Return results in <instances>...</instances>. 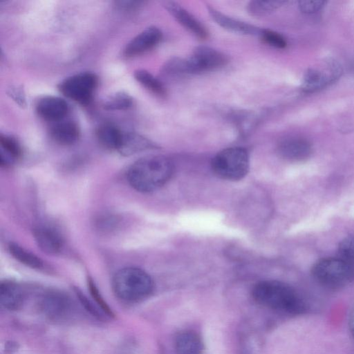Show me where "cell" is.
I'll use <instances>...</instances> for the list:
<instances>
[{
	"instance_id": "6da1fadb",
	"label": "cell",
	"mask_w": 354,
	"mask_h": 354,
	"mask_svg": "<svg viewBox=\"0 0 354 354\" xmlns=\"http://www.w3.org/2000/svg\"><path fill=\"white\" fill-rule=\"evenodd\" d=\"M173 165L164 156L142 158L129 167L127 179L131 186L140 192H151L163 186L171 177Z\"/></svg>"
},
{
	"instance_id": "7a4b0ae2",
	"label": "cell",
	"mask_w": 354,
	"mask_h": 354,
	"mask_svg": "<svg viewBox=\"0 0 354 354\" xmlns=\"http://www.w3.org/2000/svg\"><path fill=\"white\" fill-rule=\"evenodd\" d=\"M252 297L259 304L292 315L304 313L306 305L298 292L290 286L279 281L266 280L257 283Z\"/></svg>"
},
{
	"instance_id": "3957f363",
	"label": "cell",
	"mask_w": 354,
	"mask_h": 354,
	"mask_svg": "<svg viewBox=\"0 0 354 354\" xmlns=\"http://www.w3.org/2000/svg\"><path fill=\"white\" fill-rule=\"evenodd\" d=\"M223 53L209 46L194 48L187 58H174L165 66L166 72L172 74H198L219 68L227 62Z\"/></svg>"
},
{
	"instance_id": "277c9868",
	"label": "cell",
	"mask_w": 354,
	"mask_h": 354,
	"mask_svg": "<svg viewBox=\"0 0 354 354\" xmlns=\"http://www.w3.org/2000/svg\"><path fill=\"white\" fill-rule=\"evenodd\" d=\"M113 288L119 299L136 302L145 299L151 293L153 283L145 270L136 267H126L115 274Z\"/></svg>"
},
{
	"instance_id": "5b68a950",
	"label": "cell",
	"mask_w": 354,
	"mask_h": 354,
	"mask_svg": "<svg viewBox=\"0 0 354 354\" xmlns=\"http://www.w3.org/2000/svg\"><path fill=\"white\" fill-rule=\"evenodd\" d=\"M211 165L213 172L218 177L227 180H239L248 172L249 155L247 150L242 147L227 148L215 155Z\"/></svg>"
},
{
	"instance_id": "8992f818",
	"label": "cell",
	"mask_w": 354,
	"mask_h": 354,
	"mask_svg": "<svg viewBox=\"0 0 354 354\" xmlns=\"http://www.w3.org/2000/svg\"><path fill=\"white\" fill-rule=\"evenodd\" d=\"M312 274L321 284L329 288H339L353 280L354 270L343 259L325 258L314 264Z\"/></svg>"
},
{
	"instance_id": "52a82bcc",
	"label": "cell",
	"mask_w": 354,
	"mask_h": 354,
	"mask_svg": "<svg viewBox=\"0 0 354 354\" xmlns=\"http://www.w3.org/2000/svg\"><path fill=\"white\" fill-rule=\"evenodd\" d=\"M342 68L335 60L322 61L305 73L301 87L308 93L319 91L335 82L342 75Z\"/></svg>"
},
{
	"instance_id": "ba28073f",
	"label": "cell",
	"mask_w": 354,
	"mask_h": 354,
	"mask_svg": "<svg viewBox=\"0 0 354 354\" xmlns=\"http://www.w3.org/2000/svg\"><path fill=\"white\" fill-rule=\"evenodd\" d=\"M97 84V76L91 73H81L64 80L59 86L64 95L80 104H86L92 98Z\"/></svg>"
},
{
	"instance_id": "9c48e42d",
	"label": "cell",
	"mask_w": 354,
	"mask_h": 354,
	"mask_svg": "<svg viewBox=\"0 0 354 354\" xmlns=\"http://www.w3.org/2000/svg\"><path fill=\"white\" fill-rule=\"evenodd\" d=\"M71 306L70 298L58 290L45 292L39 302V307L44 315L53 320L64 318L70 313Z\"/></svg>"
},
{
	"instance_id": "30bf717a",
	"label": "cell",
	"mask_w": 354,
	"mask_h": 354,
	"mask_svg": "<svg viewBox=\"0 0 354 354\" xmlns=\"http://www.w3.org/2000/svg\"><path fill=\"white\" fill-rule=\"evenodd\" d=\"M33 236L39 248L47 254L59 253L64 245L60 232L48 224H39L35 227Z\"/></svg>"
},
{
	"instance_id": "8fae6325",
	"label": "cell",
	"mask_w": 354,
	"mask_h": 354,
	"mask_svg": "<svg viewBox=\"0 0 354 354\" xmlns=\"http://www.w3.org/2000/svg\"><path fill=\"white\" fill-rule=\"evenodd\" d=\"M162 39V32L156 27L151 26L133 37L126 46L124 54L133 57L142 54L156 46Z\"/></svg>"
},
{
	"instance_id": "7c38bea8",
	"label": "cell",
	"mask_w": 354,
	"mask_h": 354,
	"mask_svg": "<svg viewBox=\"0 0 354 354\" xmlns=\"http://www.w3.org/2000/svg\"><path fill=\"white\" fill-rule=\"evenodd\" d=\"M165 6L180 25L196 37L201 39L208 37V31L204 25L178 3L167 1Z\"/></svg>"
},
{
	"instance_id": "4fadbf2b",
	"label": "cell",
	"mask_w": 354,
	"mask_h": 354,
	"mask_svg": "<svg viewBox=\"0 0 354 354\" xmlns=\"http://www.w3.org/2000/svg\"><path fill=\"white\" fill-rule=\"evenodd\" d=\"M211 18L221 27L234 33L260 36L262 29L227 16L213 7L207 6Z\"/></svg>"
},
{
	"instance_id": "5bb4252c",
	"label": "cell",
	"mask_w": 354,
	"mask_h": 354,
	"mask_svg": "<svg viewBox=\"0 0 354 354\" xmlns=\"http://www.w3.org/2000/svg\"><path fill=\"white\" fill-rule=\"evenodd\" d=\"M277 151L280 156L286 160L300 161L309 157L312 152V147L305 138L291 137L281 141Z\"/></svg>"
},
{
	"instance_id": "9a60e30c",
	"label": "cell",
	"mask_w": 354,
	"mask_h": 354,
	"mask_svg": "<svg viewBox=\"0 0 354 354\" xmlns=\"http://www.w3.org/2000/svg\"><path fill=\"white\" fill-rule=\"evenodd\" d=\"M36 111L38 115L46 120L59 122L67 114L68 106L61 97L45 96L38 100Z\"/></svg>"
},
{
	"instance_id": "2e32d148",
	"label": "cell",
	"mask_w": 354,
	"mask_h": 354,
	"mask_svg": "<svg viewBox=\"0 0 354 354\" xmlns=\"http://www.w3.org/2000/svg\"><path fill=\"white\" fill-rule=\"evenodd\" d=\"M24 299V292L17 283L5 281L0 284V304L2 307L9 310L20 308Z\"/></svg>"
},
{
	"instance_id": "e0dca14e",
	"label": "cell",
	"mask_w": 354,
	"mask_h": 354,
	"mask_svg": "<svg viewBox=\"0 0 354 354\" xmlns=\"http://www.w3.org/2000/svg\"><path fill=\"white\" fill-rule=\"evenodd\" d=\"M156 147V146L154 143L142 135L137 133L128 132L123 133L122 142L118 151L122 155L130 156Z\"/></svg>"
},
{
	"instance_id": "ac0fdd59",
	"label": "cell",
	"mask_w": 354,
	"mask_h": 354,
	"mask_svg": "<svg viewBox=\"0 0 354 354\" xmlns=\"http://www.w3.org/2000/svg\"><path fill=\"white\" fill-rule=\"evenodd\" d=\"M51 138L58 144L69 145L75 143L80 136L77 124L73 121L57 122L50 130Z\"/></svg>"
},
{
	"instance_id": "d6986e66",
	"label": "cell",
	"mask_w": 354,
	"mask_h": 354,
	"mask_svg": "<svg viewBox=\"0 0 354 354\" xmlns=\"http://www.w3.org/2000/svg\"><path fill=\"white\" fill-rule=\"evenodd\" d=\"M176 354H202L203 344L200 336L194 331L185 330L176 337Z\"/></svg>"
},
{
	"instance_id": "ffe728a7",
	"label": "cell",
	"mask_w": 354,
	"mask_h": 354,
	"mask_svg": "<svg viewBox=\"0 0 354 354\" xmlns=\"http://www.w3.org/2000/svg\"><path fill=\"white\" fill-rule=\"evenodd\" d=\"M99 142L106 148L118 150L120 146L123 133L115 125L104 124L96 131Z\"/></svg>"
},
{
	"instance_id": "44dd1931",
	"label": "cell",
	"mask_w": 354,
	"mask_h": 354,
	"mask_svg": "<svg viewBox=\"0 0 354 354\" xmlns=\"http://www.w3.org/2000/svg\"><path fill=\"white\" fill-rule=\"evenodd\" d=\"M0 163L1 166H7L21 155V149L18 142L8 136H0Z\"/></svg>"
},
{
	"instance_id": "7402d4cb",
	"label": "cell",
	"mask_w": 354,
	"mask_h": 354,
	"mask_svg": "<svg viewBox=\"0 0 354 354\" xmlns=\"http://www.w3.org/2000/svg\"><path fill=\"white\" fill-rule=\"evenodd\" d=\"M134 77L151 93L159 96H164L166 94V89L162 82L149 71L144 69L137 70L134 73Z\"/></svg>"
},
{
	"instance_id": "603a6c76",
	"label": "cell",
	"mask_w": 354,
	"mask_h": 354,
	"mask_svg": "<svg viewBox=\"0 0 354 354\" xmlns=\"http://www.w3.org/2000/svg\"><path fill=\"white\" fill-rule=\"evenodd\" d=\"M9 251L18 261L28 267L39 269L44 266L43 261L38 257L17 244L10 243Z\"/></svg>"
},
{
	"instance_id": "cb8c5ba5",
	"label": "cell",
	"mask_w": 354,
	"mask_h": 354,
	"mask_svg": "<svg viewBox=\"0 0 354 354\" xmlns=\"http://www.w3.org/2000/svg\"><path fill=\"white\" fill-rule=\"evenodd\" d=\"M284 1L255 0L249 2L247 6L248 13L254 17H263L270 14L283 6Z\"/></svg>"
},
{
	"instance_id": "d4e9b609",
	"label": "cell",
	"mask_w": 354,
	"mask_h": 354,
	"mask_svg": "<svg viewBox=\"0 0 354 354\" xmlns=\"http://www.w3.org/2000/svg\"><path fill=\"white\" fill-rule=\"evenodd\" d=\"M133 104L132 97L126 93L118 92L109 96L103 103L106 110L117 111L126 110Z\"/></svg>"
},
{
	"instance_id": "484cf974",
	"label": "cell",
	"mask_w": 354,
	"mask_h": 354,
	"mask_svg": "<svg viewBox=\"0 0 354 354\" xmlns=\"http://www.w3.org/2000/svg\"><path fill=\"white\" fill-rule=\"evenodd\" d=\"M260 37L265 43L277 48H284L287 45L286 39L281 34L271 30L262 29Z\"/></svg>"
},
{
	"instance_id": "4316f807",
	"label": "cell",
	"mask_w": 354,
	"mask_h": 354,
	"mask_svg": "<svg viewBox=\"0 0 354 354\" xmlns=\"http://www.w3.org/2000/svg\"><path fill=\"white\" fill-rule=\"evenodd\" d=\"M88 286L92 297L95 301L96 305L98 308L102 311L105 316L113 317V314L111 310L104 301L95 283L91 280L88 281Z\"/></svg>"
},
{
	"instance_id": "83f0119b",
	"label": "cell",
	"mask_w": 354,
	"mask_h": 354,
	"mask_svg": "<svg viewBox=\"0 0 354 354\" xmlns=\"http://www.w3.org/2000/svg\"><path fill=\"white\" fill-rule=\"evenodd\" d=\"M7 93L19 106L21 108L26 106L25 92L21 86L11 85L8 88Z\"/></svg>"
},
{
	"instance_id": "f1b7e54d",
	"label": "cell",
	"mask_w": 354,
	"mask_h": 354,
	"mask_svg": "<svg viewBox=\"0 0 354 354\" xmlns=\"http://www.w3.org/2000/svg\"><path fill=\"white\" fill-rule=\"evenodd\" d=\"M339 251L346 258L354 260V236L344 239L339 244Z\"/></svg>"
},
{
	"instance_id": "f546056e",
	"label": "cell",
	"mask_w": 354,
	"mask_h": 354,
	"mask_svg": "<svg viewBox=\"0 0 354 354\" xmlns=\"http://www.w3.org/2000/svg\"><path fill=\"white\" fill-rule=\"evenodd\" d=\"M325 3L324 1H300L299 7L303 12L312 14L320 10Z\"/></svg>"
},
{
	"instance_id": "4dcf8cb0",
	"label": "cell",
	"mask_w": 354,
	"mask_h": 354,
	"mask_svg": "<svg viewBox=\"0 0 354 354\" xmlns=\"http://www.w3.org/2000/svg\"><path fill=\"white\" fill-rule=\"evenodd\" d=\"M348 327H349L351 333L352 334L353 337H354V308L352 310L350 317H349Z\"/></svg>"
}]
</instances>
